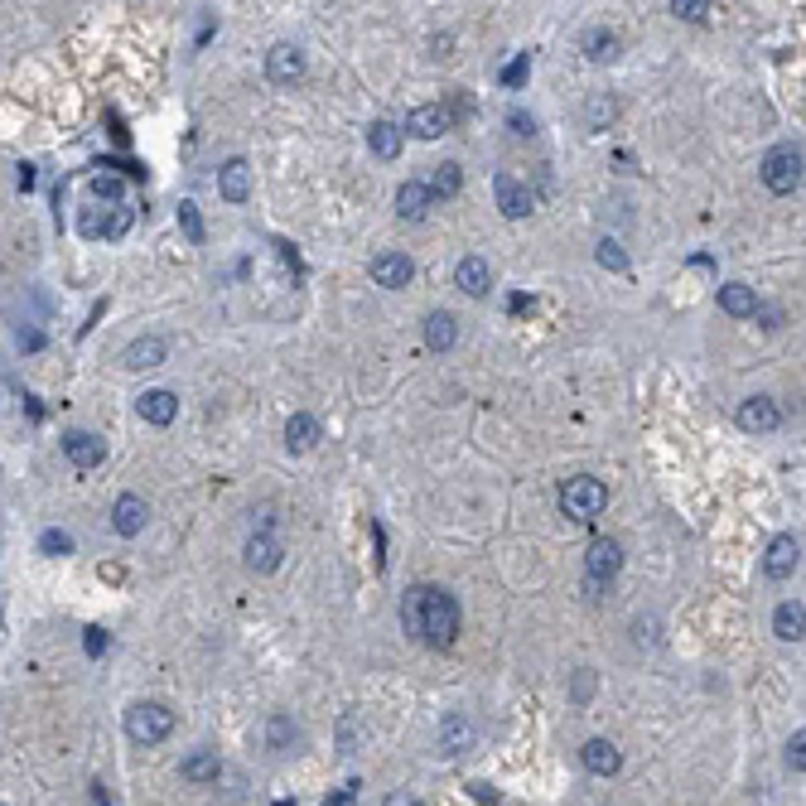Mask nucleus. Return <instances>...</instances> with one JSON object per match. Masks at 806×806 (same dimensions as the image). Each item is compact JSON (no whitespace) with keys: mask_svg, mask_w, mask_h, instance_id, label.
Here are the masks:
<instances>
[{"mask_svg":"<svg viewBox=\"0 0 806 806\" xmlns=\"http://www.w3.org/2000/svg\"><path fill=\"white\" fill-rule=\"evenodd\" d=\"M430 203H435V194H430L425 179H406V184L396 189V213H401L406 223H420V218L430 213Z\"/></svg>","mask_w":806,"mask_h":806,"instance_id":"obj_16","label":"nucleus"},{"mask_svg":"<svg viewBox=\"0 0 806 806\" xmlns=\"http://www.w3.org/2000/svg\"><path fill=\"white\" fill-rule=\"evenodd\" d=\"M618 570H623V546H618L613 536H594V541H589V551H584V575H589V589L609 584Z\"/></svg>","mask_w":806,"mask_h":806,"instance_id":"obj_5","label":"nucleus"},{"mask_svg":"<svg viewBox=\"0 0 806 806\" xmlns=\"http://www.w3.org/2000/svg\"><path fill=\"white\" fill-rule=\"evenodd\" d=\"M218 773H223V763H218V753L208 749H194L179 763V778L184 782H218Z\"/></svg>","mask_w":806,"mask_h":806,"instance_id":"obj_27","label":"nucleus"},{"mask_svg":"<svg viewBox=\"0 0 806 806\" xmlns=\"http://www.w3.org/2000/svg\"><path fill=\"white\" fill-rule=\"evenodd\" d=\"M507 126H512L517 136H536V121H531L522 107H512V112H507Z\"/></svg>","mask_w":806,"mask_h":806,"instance_id":"obj_39","label":"nucleus"},{"mask_svg":"<svg viewBox=\"0 0 806 806\" xmlns=\"http://www.w3.org/2000/svg\"><path fill=\"white\" fill-rule=\"evenodd\" d=\"M787 768H797V773L806 768V734H802V729L787 739Z\"/></svg>","mask_w":806,"mask_h":806,"instance_id":"obj_36","label":"nucleus"},{"mask_svg":"<svg viewBox=\"0 0 806 806\" xmlns=\"http://www.w3.org/2000/svg\"><path fill=\"white\" fill-rule=\"evenodd\" d=\"M0 806H5V802H0Z\"/></svg>","mask_w":806,"mask_h":806,"instance_id":"obj_45","label":"nucleus"},{"mask_svg":"<svg viewBox=\"0 0 806 806\" xmlns=\"http://www.w3.org/2000/svg\"><path fill=\"white\" fill-rule=\"evenodd\" d=\"M594 695V671H575V700H589Z\"/></svg>","mask_w":806,"mask_h":806,"instance_id":"obj_40","label":"nucleus"},{"mask_svg":"<svg viewBox=\"0 0 806 806\" xmlns=\"http://www.w3.org/2000/svg\"><path fill=\"white\" fill-rule=\"evenodd\" d=\"M145 522H150V502L140 498V493H121L112 507V527L116 536H140L145 531Z\"/></svg>","mask_w":806,"mask_h":806,"instance_id":"obj_14","label":"nucleus"},{"mask_svg":"<svg viewBox=\"0 0 806 806\" xmlns=\"http://www.w3.org/2000/svg\"><path fill=\"white\" fill-rule=\"evenodd\" d=\"M165 358H169V338L165 334H140L136 343H126L121 367H126V372H155V367H165Z\"/></svg>","mask_w":806,"mask_h":806,"instance_id":"obj_6","label":"nucleus"},{"mask_svg":"<svg viewBox=\"0 0 806 806\" xmlns=\"http://www.w3.org/2000/svg\"><path fill=\"white\" fill-rule=\"evenodd\" d=\"M63 459H68L78 473H92V469H102L107 445H102V435H92V430H73V435H63Z\"/></svg>","mask_w":806,"mask_h":806,"instance_id":"obj_7","label":"nucleus"},{"mask_svg":"<svg viewBox=\"0 0 806 806\" xmlns=\"http://www.w3.org/2000/svg\"><path fill=\"white\" fill-rule=\"evenodd\" d=\"M401 628H406V638H420L425 647L445 652L459 638V599L440 584H416L401 599Z\"/></svg>","mask_w":806,"mask_h":806,"instance_id":"obj_1","label":"nucleus"},{"mask_svg":"<svg viewBox=\"0 0 806 806\" xmlns=\"http://www.w3.org/2000/svg\"><path fill=\"white\" fill-rule=\"evenodd\" d=\"M295 739H300V729H295L290 715H271V720H266V749L280 753V749H290Z\"/></svg>","mask_w":806,"mask_h":806,"instance_id":"obj_29","label":"nucleus"},{"mask_svg":"<svg viewBox=\"0 0 806 806\" xmlns=\"http://www.w3.org/2000/svg\"><path fill=\"white\" fill-rule=\"evenodd\" d=\"M604 502H609V488H604L599 478H589V473L565 478V488H560V512H565L570 522H594V517L604 512Z\"/></svg>","mask_w":806,"mask_h":806,"instance_id":"obj_3","label":"nucleus"},{"mask_svg":"<svg viewBox=\"0 0 806 806\" xmlns=\"http://www.w3.org/2000/svg\"><path fill=\"white\" fill-rule=\"evenodd\" d=\"M473 739H478V729H473L469 715H449V720L440 724V749H445L449 758H464V753L473 749Z\"/></svg>","mask_w":806,"mask_h":806,"instance_id":"obj_20","label":"nucleus"},{"mask_svg":"<svg viewBox=\"0 0 806 806\" xmlns=\"http://www.w3.org/2000/svg\"><path fill=\"white\" fill-rule=\"evenodd\" d=\"M720 309L729 319H749V314H758V295L744 280H729V285H720Z\"/></svg>","mask_w":806,"mask_h":806,"instance_id":"obj_23","label":"nucleus"},{"mask_svg":"<svg viewBox=\"0 0 806 806\" xmlns=\"http://www.w3.org/2000/svg\"><path fill=\"white\" fill-rule=\"evenodd\" d=\"M20 348H25V353H39V348H44V334H25V329H20Z\"/></svg>","mask_w":806,"mask_h":806,"instance_id":"obj_42","label":"nucleus"},{"mask_svg":"<svg viewBox=\"0 0 806 806\" xmlns=\"http://www.w3.org/2000/svg\"><path fill=\"white\" fill-rule=\"evenodd\" d=\"M266 78L276 87H295L305 78V54H300L295 44H276V49L266 54Z\"/></svg>","mask_w":806,"mask_h":806,"instance_id":"obj_9","label":"nucleus"},{"mask_svg":"<svg viewBox=\"0 0 806 806\" xmlns=\"http://www.w3.org/2000/svg\"><path fill=\"white\" fill-rule=\"evenodd\" d=\"M136 411H140V420H150V425H174V416H179V396L155 387L136 401Z\"/></svg>","mask_w":806,"mask_h":806,"instance_id":"obj_22","label":"nucleus"},{"mask_svg":"<svg viewBox=\"0 0 806 806\" xmlns=\"http://www.w3.org/2000/svg\"><path fill=\"white\" fill-rule=\"evenodd\" d=\"M454 343H459V319L445 314V309L425 314V348H430V353H449Z\"/></svg>","mask_w":806,"mask_h":806,"instance_id":"obj_21","label":"nucleus"},{"mask_svg":"<svg viewBox=\"0 0 806 806\" xmlns=\"http://www.w3.org/2000/svg\"><path fill=\"white\" fill-rule=\"evenodd\" d=\"M454 285L478 300V295H488V285H493V266H488L483 256H464V261L454 266Z\"/></svg>","mask_w":806,"mask_h":806,"instance_id":"obj_19","label":"nucleus"},{"mask_svg":"<svg viewBox=\"0 0 806 806\" xmlns=\"http://www.w3.org/2000/svg\"><path fill=\"white\" fill-rule=\"evenodd\" d=\"M34 184H39V174H34V165H20V189H25V194H29Z\"/></svg>","mask_w":806,"mask_h":806,"instance_id":"obj_43","label":"nucleus"},{"mask_svg":"<svg viewBox=\"0 0 806 806\" xmlns=\"http://www.w3.org/2000/svg\"><path fill=\"white\" fill-rule=\"evenodd\" d=\"M218 194H223L227 203H247V194H251V165L242 160V155H232V160L218 169Z\"/></svg>","mask_w":806,"mask_h":806,"instance_id":"obj_18","label":"nucleus"},{"mask_svg":"<svg viewBox=\"0 0 806 806\" xmlns=\"http://www.w3.org/2000/svg\"><path fill=\"white\" fill-rule=\"evenodd\" d=\"M797 565H802V541H797V536H773V541H768V556H763L768 580H787V575H797Z\"/></svg>","mask_w":806,"mask_h":806,"instance_id":"obj_11","label":"nucleus"},{"mask_svg":"<svg viewBox=\"0 0 806 806\" xmlns=\"http://www.w3.org/2000/svg\"><path fill=\"white\" fill-rule=\"evenodd\" d=\"M285 445L295 449V454L314 449V445H319V420L309 416V411H295V416L285 420Z\"/></svg>","mask_w":806,"mask_h":806,"instance_id":"obj_25","label":"nucleus"},{"mask_svg":"<svg viewBox=\"0 0 806 806\" xmlns=\"http://www.w3.org/2000/svg\"><path fill=\"white\" fill-rule=\"evenodd\" d=\"M401 140L406 136H401L396 121H372V126H367V145H372L377 160H396V155H401Z\"/></svg>","mask_w":806,"mask_h":806,"instance_id":"obj_24","label":"nucleus"},{"mask_svg":"<svg viewBox=\"0 0 806 806\" xmlns=\"http://www.w3.org/2000/svg\"><path fill=\"white\" fill-rule=\"evenodd\" d=\"M179 223H184V232H189V242H203V223H198L194 203H179Z\"/></svg>","mask_w":806,"mask_h":806,"instance_id":"obj_35","label":"nucleus"},{"mask_svg":"<svg viewBox=\"0 0 806 806\" xmlns=\"http://www.w3.org/2000/svg\"><path fill=\"white\" fill-rule=\"evenodd\" d=\"M411 276H416V266H411L406 251H382V256H372V280H377L382 290H406Z\"/></svg>","mask_w":806,"mask_h":806,"instance_id":"obj_10","label":"nucleus"},{"mask_svg":"<svg viewBox=\"0 0 806 806\" xmlns=\"http://www.w3.org/2000/svg\"><path fill=\"white\" fill-rule=\"evenodd\" d=\"M362 744V720L358 715H343V729H338V749L343 753H358Z\"/></svg>","mask_w":806,"mask_h":806,"instance_id":"obj_32","label":"nucleus"},{"mask_svg":"<svg viewBox=\"0 0 806 806\" xmlns=\"http://www.w3.org/2000/svg\"><path fill=\"white\" fill-rule=\"evenodd\" d=\"M580 763H584V773H594V778H613L623 768V753H618L613 739H589L580 749Z\"/></svg>","mask_w":806,"mask_h":806,"instance_id":"obj_15","label":"nucleus"},{"mask_svg":"<svg viewBox=\"0 0 806 806\" xmlns=\"http://www.w3.org/2000/svg\"><path fill=\"white\" fill-rule=\"evenodd\" d=\"M382 806H420V797H416V792H391Z\"/></svg>","mask_w":806,"mask_h":806,"instance_id":"obj_41","label":"nucleus"},{"mask_svg":"<svg viewBox=\"0 0 806 806\" xmlns=\"http://www.w3.org/2000/svg\"><path fill=\"white\" fill-rule=\"evenodd\" d=\"M493 198H498V213L502 218H512V223H517V218H527L531 208H536L531 189L517 179V174H498V179H493Z\"/></svg>","mask_w":806,"mask_h":806,"instance_id":"obj_8","label":"nucleus"},{"mask_svg":"<svg viewBox=\"0 0 806 806\" xmlns=\"http://www.w3.org/2000/svg\"><path fill=\"white\" fill-rule=\"evenodd\" d=\"M324 806H353V787H343V792H338V797H329Z\"/></svg>","mask_w":806,"mask_h":806,"instance_id":"obj_44","label":"nucleus"},{"mask_svg":"<svg viewBox=\"0 0 806 806\" xmlns=\"http://www.w3.org/2000/svg\"><path fill=\"white\" fill-rule=\"evenodd\" d=\"M527 73H531L527 58H512V63L502 68V87H522V83H527Z\"/></svg>","mask_w":806,"mask_h":806,"instance_id":"obj_37","label":"nucleus"},{"mask_svg":"<svg viewBox=\"0 0 806 806\" xmlns=\"http://www.w3.org/2000/svg\"><path fill=\"white\" fill-rule=\"evenodd\" d=\"M580 49H584V58H594V63H613V58H618V34H613V29H584Z\"/></svg>","mask_w":806,"mask_h":806,"instance_id":"obj_28","label":"nucleus"},{"mask_svg":"<svg viewBox=\"0 0 806 806\" xmlns=\"http://www.w3.org/2000/svg\"><path fill=\"white\" fill-rule=\"evenodd\" d=\"M169 734H174V710H169V705H160V700H140V705L126 710V739H131V744L150 749V744H165Z\"/></svg>","mask_w":806,"mask_h":806,"instance_id":"obj_2","label":"nucleus"},{"mask_svg":"<svg viewBox=\"0 0 806 806\" xmlns=\"http://www.w3.org/2000/svg\"><path fill=\"white\" fill-rule=\"evenodd\" d=\"M242 560H247V570H256V575H276L280 560H285V546H280L271 531H256L247 541V551H242Z\"/></svg>","mask_w":806,"mask_h":806,"instance_id":"obj_13","label":"nucleus"},{"mask_svg":"<svg viewBox=\"0 0 806 806\" xmlns=\"http://www.w3.org/2000/svg\"><path fill=\"white\" fill-rule=\"evenodd\" d=\"M39 546H44L49 556H68V551H73V536H68V531H44Z\"/></svg>","mask_w":806,"mask_h":806,"instance_id":"obj_34","label":"nucleus"},{"mask_svg":"<svg viewBox=\"0 0 806 806\" xmlns=\"http://www.w3.org/2000/svg\"><path fill=\"white\" fill-rule=\"evenodd\" d=\"M739 425L749 430V435H773L782 425V411L773 396H749L744 406H739Z\"/></svg>","mask_w":806,"mask_h":806,"instance_id":"obj_12","label":"nucleus"},{"mask_svg":"<svg viewBox=\"0 0 806 806\" xmlns=\"http://www.w3.org/2000/svg\"><path fill=\"white\" fill-rule=\"evenodd\" d=\"M83 647H87V657H102V652H107V647H112V638H107V633H102V628H87V633H83Z\"/></svg>","mask_w":806,"mask_h":806,"instance_id":"obj_38","label":"nucleus"},{"mask_svg":"<svg viewBox=\"0 0 806 806\" xmlns=\"http://www.w3.org/2000/svg\"><path fill=\"white\" fill-rule=\"evenodd\" d=\"M459 184H464V169L454 165V160H445V165H435L430 194H435V198H454V194H459Z\"/></svg>","mask_w":806,"mask_h":806,"instance_id":"obj_30","label":"nucleus"},{"mask_svg":"<svg viewBox=\"0 0 806 806\" xmlns=\"http://www.w3.org/2000/svg\"><path fill=\"white\" fill-rule=\"evenodd\" d=\"M671 15L700 25V20H710V0H671Z\"/></svg>","mask_w":806,"mask_h":806,"instance_id":"obj_31","label":"nucleus"},{"mask_svg":"<svg viewBox=\"0 0 806 806\" xmlns=\"http://www.w3.org/2000/svg\"><path fill=\"white\" fill-rule=\"evenodd\" d=\"M773 633H778L782 642H802V633H806L802 599H787V604H778V613H773Z\"/></svg>","mask_w":806,"mask_h":806,"instance_id":"obj_26","label":"nucleus"},{"mask_svg":"<svg viewBox=\"0 0 806 806\" xmlns=\"http://www.w3.org/2000/svg\"><path fill=\"white\" fill-rule=\"evenodd\" d=\"M445 131H449L445 107H416V112L406 116V126H401V136H416V140H440Z\"/></svg>","mask_w":806,"mask_h":806,"instance_id":"obj_17","label":"nucleus"},{"mask_svg":"<svg viewBox=\"0 0 806 806\" xmlns=\"http://www.w3.org/2000/svg\"><path fill=\"white\" fill-rule=\"evenodd\" d=\"M802 169H806V160H802V145H773L768 155H763V184L773 189V194H797L802 189Z\"/></svg>","mask_w":806,"mask_h":806,"instance_id":"obj_4","label":"nucleus"},{"mask_svg":"<svg viewBox=\"0 0 806 806\" xmlns=\"http://www.w3.org/2000/svg\"><path fill=\"white\" fill-rule=\"evenodd\" d=\"M594 256H599V266H609V271H628V256H623V247H618V242H609V237L599 242V251H594Z\"/></svg>","mask_w":806,"mask_h":806,"instance_id":"obj_33","label":"nucleus"}]
</instances>
